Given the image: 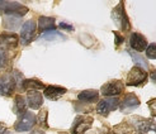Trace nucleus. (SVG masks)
Here are the masks:
<instances>
[{
    "label": "nucleus",
    "instance_id": "nucleus-1",
    "mask_svg": "<svg viewBox=\"0 0 156 134\" xmlns=\"http://www.w3.org/2000/svg\"><path fill=\"white\" fill-rule=\"evenodd\" d=\"M20 76H22L20 72L14 71L13 74H8V75H4L3 77H0V95L3 96L13 95L15 88L19 86V81L23 82V80H18V77Z\"/></svg>",
    "mask_w": 156,
    "mask_h": 134
},
{
    "label": "nucleus",
    "instance_id": "nucleus-2",
    "mask_svg": "<svg viewBox=\"0 0 156 134\" xmlns=\"http://www.w3.org/2000/svg\"><path fill=\"white\" fill-rule=\"evenodd\" d=\"M2 13L6 15L22 17V15L28 13V8L17 2H0V14Z\"/></svg>",
    "mask_w": 156,
    "mask_h": 134
},
{
    "label": "nucleus",
    "instance_id": "nucleus-3",
    "mask_svg": "<svg viewBox=\"0 0 156 134\" xmlns=\"http://www.w3.org/2000/svg\"><path fill=\"white\" fill-rule=\"evenodd\" d=\"M36 30H37V24L34 20H27L22 27L20 30V38L19 41L23 46H27L34 39L36 36Z\"/></svg>",
    "mask_w": 156,
    "mask_h": 134
},
{
    "label": "nucleus",
    "instance_id": "nucleus-4",
    "mask_svg": "<svg viewBox=\"0 0 156 134\" xmlns=\"http://www.w3.org/2000/svg\"><path fill=\"white\" fill-rule=\"evenodd\" d=\"M36 115L30 112H26L23 115L19 116V119L17 120V123L14 124V129L17 132H27L30 130L34 124H36Z\"/></svg>",
    "mask_w": 156,
    "mask_h": 134
},
{
    "label": "nucleus",
    "instance_id": "nucleus-5",
    "mask_svg": "<svg viewBox=\"0 0 156 134\" xmlns=\"http://www.w3.org/2000/svg\"><path fill=\"white\" fill-rule=\"evenodd\" d=\"M146 80H147L146 71H144L142 68H140V67L136 66L128 72L126 84L128 86H141V85L146 84Z\"/></svg>",
    "mask_w": 156,
    "mask_h": 134
},
{
    "label": "nucleus",
    "instance_id": "nucleus-6",
    "mask_svg": "<svg viewBox=\"0 0 156 134\" xmlns=\"http://www.w3.org/2000/svg\"><path fill=\"white\" fill-rule=\"evenodd\" d=\"M93 118L87 115H79L75 118L71 127V134H84L91 125H93Z\"/></svg>",
    "mask_w": 156,
    "mask_h": 134
},
{
    "label": "nucleus",
    "instance_id": "nucleus-7",
    "mask_svg": "<svg viewBox=\"0 0 156 134\" xmlns=\"http://www.w3.org/2000/svg\"><path fill=\"white\" fill-rule=\"evenodd\" d=\"M119 105V99L118 98H107L98 102L97 105V113L99 115L107 116L111 112L115 110Z\"/></svg>",
    "mask_w": 156,
    "mask_h": 134
},
{
    "label": "nucleus",
    "instance_id": "nucleus-8",
    "mask_svg": "<svg viewBox=\"0 0 156 134\" xmlns=\"http://www.w3.org/2000/svg\"><path fill=\"white\" fill-rule=\"evenodd\" d=\"M124 85L122 81L119 80H112L107 84H104L102 86V94L104 96H109V98H117V95L123 91Z\"/></svg>",
    "mask_w": 156,
    "mask_h": 134
},
{
    "label": "nucleus",
    "instance_id": "nucleus-9",
    "mask_svg": "<svg viewBox=\"0 0 156 134\" xmlns=\"http://www.w3.org/2000/svg\"><path fill=\"white\" fill-rule=\"evenodd\" d=\"M122 3H119V5L115 8V9L113 10L112 13V17L114 19V22L118 24L123 30H129V20L127 18V15H126V12H124L123 8H121Z\"/></svg>",
    "mask_w": 156,
    "mask_h": 134
},
{
    "label": "nucleus",
    "instance_id": "nucleus-10",
    "mask_svg": "<svg viewBox=\"0 0 156 134\" xmlns=\"http://www.w3.org/2000/svg\"><path fill=\"white\" fill-rule=\"evenodd\" d=\"M18 43H19V38L14 33H3L0 36V48L4 51L17 48Z\"/></svg>",
    "mask_w": 156,
    "mask_h": 134
},
{
    "label": "nucleus",
    "instance_id": "nucleus-11",
    "mask_svg": "<svg viewBox=\"0 0 156 134\" xmlns=\"http://www.w3.org/2000/svg\"><path fill=\"white\" fill-rule=\"evenodd\" d=\"M140 105V100L135 94H126L121 102V112L122 113H129L133 109Z\"/></svg>",
    "mask_w": 156,
    "mask_h": 134
},
{
    "label": "nucleus",
    "instance_id": "nucleus-12",
    "mask_svg": "<svg viewBox=\"0 0 156 134\" xmlns=\"http://www.w3.org/2000/svg\"><path fill=\"white\" fill-rule=\"evenodd\" d=\"M129 44H131V48L135 50L137 52H142L144 50L147 48V41L146 38L140 34V33H132L129 37Z\"/></svg>",
    "mask_w": 156,
    "mask_h": 134
},
{
    "label": "nucleus",
    "instance_id": "nucleus-13",
    "mask_svg": "<svg viewBox=\"0 0 156 134\" xmlns=\"http://www.w3.org/2000/svg\"><path fill=\"white\" fill-rule=\"evenodd\" d=\"M66 89L65 88H61V86H47L44 89V96L50 99V100H57L60 99L62 95L66 94Z\"/></svg>",
    "mask_w": 156,
    "mask_h": 134
},
{
    "label": "nucleus",
    "instance_id": "nucleus-14",
    "mask_svg": "<svg viewBox=\"0 0 156 134\" xmlns=\"http://www.w3.org/2000/svg\"><path fill=\"white\" fill-rule=\"evenodd\" d=\"M26 102L32 109H38L43 104V98L38 91H28L27 94V100Z\"/></svg>",
    "mask_w": 156,
    "mask_h": 134
},
{
    "label": "nucleus",
    "instance_id": "nucleus-15",
    "mask_svg": "<svg viewBox=\"0 0 156 134\" xmlns=\"http://www.w3.org/2000/svg\"><path fill=\"white\" fill-rule=\"evenodd\" d=\"M20 88L23 90H28V91H38V90H44L46 86L43 82L37 80V78H29V80H23Z\"/></svg>",
    "mask_w": 156,
    "mask_h": 134
},
{
    "label": "nucleus",
    "instance_id": "nucleus-16",
    "mask_svg": "<svg viewBox=\"0 0 156 134\" xmlns=\"http://www.w3.org/2000/svg\"><path fill=\"white\" fill-rule=\"evenodd\" d=\"M56 28V24H55V19L50 18V17H40L38 19V29L41 32H52Z\"/></svg>",
    "mask_w": 156,
    "mask_h": 134
},
{
    "label": "nucleus",
    "instance_id": "nucleus-17",
    "mask_svg": "<svg viewBox=\"0 0 156 134\" xmlns=\"http://www.w3.org/2000/svg\"><path fill=\"white\" fill-rule=\"evenodd\" d=\"M138 134H156V124L150 119H144L138 124Z\"/></svg>",
    "mask_w": 156,
    "mask_h": 134
},
{
    "label": "nucleus",
    "instance_id": "nucleus-18",
    "mask_svg": "<svg viewBox=\"0 0 156 134\" xmlns=\"http://www.w3.org/2000/svg\"><path fill=\"white\" fill-rule=\"evenodd\" d=\"M99 98V92L97 90H85L77 95V100L80 102H95Z\"/></svg>",
    "mask_w": 156,
    "mask_h": 134
},
{
    "label": "nucleus",
    "instance_id": "nucleus-19",
    "mask_svg": "<svg viewBox=\"0 0 156 134\" xmlns=\"http://www.w3.org/2000/svg\"><path fill=\"white\" fill-rule=\"evenodd\" d=\"M20 23H22L20 17H17V15H6L3 20V26L4 28L9 30H14L20 26Z\"/></svg>",
    "mask_w": 156,
    "mask_h": 134
},
{
    "label": "nucleus",
    "instance_id": "nucleus-20",
    "mask_svg": "<svg viewBox=\"0 0 156 134\" xmlns=\"http://www.w3.org/2000/svg\"><path fill=\"white\" fill-rule=\"evenodd\" d=\"M113 133L114 134H137L136 129L132 127L129 123H121V124H117L113 127Z\"/></svg>",
    "mask_w": 156,
    "mask_h": 134
},
{
    "label": "nucleus",
    "instance_id": "nucleus-21",
    "mask_svg": "<svg viewBox=\"0 0 156 134\" xmlns=\"http://www.w3.org/2000/svg\"><path fill=\"white\" fill-rule=\"evenodd\" d=\"M26 108H27V102L26 99L23 98L22 95H17L14 99V108H13V112L17 114V115H23L26 113Z\"/></svg>",
    "mask_w": 156,
    "mask_h": 134
},
{
    "label": "nucleus",
    "instance_id": "nucleus-22",
    "mask_svg": "<svg viewBox=\"0 0 156 134\" xmlns=\"http://www.w3.org/2000/svg\"><path fill=\"white\" fill-rule=\"evenodd\" d=\"M128 53H129V56L132 57V60H133V62L136 65H138L137 67H140V68H144V71L145 70H149V64H147V61L141 56V54H138L137 52H133V51H128Z\"/></svg>",
    "mask_w": 156,
    "mask_h": 134
},
{
    "label": "nucleus",
    "instance_id": "nucleus-23",
    "mask_svg": "<svg viewBox=\"0 0 156 134\" xmlns=\"http://www.w3.org/2000/svg\"><path fill=\"white\" fill-rule=\"evenodd\" d=\"M47 115H48V112H47V109H42L40 114H38V118H37V123L38 125H40L41 128L43 129H47L48 128V123H47Z\"/></svg>",
    "mask_w": 156,
    "mask_h": 134
},
{
    "label": "nucleus",
    "instance_id": "nucleus-24",
    "mask_svg": "<svg viewBox=\"0 0 156 134\" xmlns=\"http://www.w3.org/2000/svg\"><path fill=\"white\" fill-rule=\"evenodd\" d=\"M42 39H46V41H56V39H65V36L62 33L56 32V30H52V32L43 33Z\"/></svg>",
    "mask_w": 156,
    "mask_h": 134
},
{
    "label": "nucleus",
    "instance_id": "nucleus-25",
    "mask_svg": "<svg viewBox=\"0 0 156 134\" xmlns=\"http://www.w3.org/2000/svg\"><path fill=\"white\" fill-rule=\"evenodd\" d=\"M8 64V56H6V51L0 48V71H4Z\"/></svg>",
    "mask_w": 156,
    "mask_h": 134
},
{
    "label": "nucleus",
    "instance_id": "nucleus-26",
    "mask_svg": "<svg viewBox=\"0 0 156 134\" xmlns=\"http://www.w3.org/2000/svg\"><path fill=\"white\" fill-rule=\"evenodd\" d=\"M146 54L149 58H156V43H151L147 46Z\"/></svg>",
    "mask_w": 156,
    "mask_h": 134
},
{
    "label": "nucleus",
    "instance_id": "nucleus-27",
    "mask_svg": "<svg viewBox=\"0 0 156 134\" xmlns=\"http://www.w3.org/2000/svg\"><path fill=\"white\" fill-rule=\"evenodd\" d=\"M147 106H149V109H150L151 115L152 116H156V98L155 99H151L150 101H147Z\"/></svg>",
    "mask_w": 156,
    "mask_h": 134
},
{
    "label": "nucleus",
    "instance_id": "nucleus-28",
    "mask_svg": "<svg viewBox=\"0 0 156 134\" xmlns=\"http://www.w3.org/2000/svg\"><path fill=\"white\" fill-rule=\"evenodd\" d=\"M113 34H114V37H115V46L118 47V46H121L123 42H124V39H123V37L118 33V32H113Z\"/></svg>",
    "mask_w": 156,
    "mask_h": 134
},
{
    "label": "nucleus",
    "instance_id": "nucleus-29",
    "mask_svg": "<svg viewBox=\"0 0 156 134\" xmlns=\"http://www.w3.org/2000/svg\"><path fill=\"white\" fill-rule=\"evenodd\" d=\"M60 28H64V29L69 30V32L74 30V27H73V26H70V24H66V23H60Z\"/></svg>",
    "mask_w": 156,
    "mask_h": 134
},
{
    "label": "nucleus",
    "instance_id": "nucleus-30",
    "mask_svg": "<svg viewBox=\"0 0 156 134\" xmlns=\"http://www.w3.org/2000/svg\"><path fill=\"white\" fill-rule=\"evenodd\" d=\"M150 77H151V81L156 85V70L151 71V74H150Z\"/></svg>",
    "mask_w": 156,
    "mask_h": 134
},
{
    "label": "nucleus",
    "instance_id": "nucleus-31",
    "mask_svg": "<svg viewBox=\"0 0 156 134\" xmlns=\"http://www.w3.org/2000/svg\"><path fill=\"white\" fill-rule=\"evenodd\" d=\"M8 128H6V125L5 124H3V123H0V134H2L4 130H6Z\"/></svg>",
    "mask_w": 156,
    "mask_h": 134
},
{
    "label": "nucleus",
    "instance_id": "nucleus-32",
    "mask_svg": "<svg viewBox=\"0 0 156 134\" xmlns=\"http://www.w3.org/2000/svg\"><path fill=\"white\" fill-rule=\"evenodd\" d=\"M30 134H44L42 130H33L32 133H30Z\"/></svg>",
    "mask_w": 156,
    "mask_h": 134
},
{
    "label": "nucleus",
    "instance_id": "nucleus-33",
    "mask_svg": "<svg viewBox=\"0 0 156 134\" xmlns=\"http://www.w3.org/2000/svg\"><path fill=\"white\" fill-rule=\"evenodd\" d=\"M2 134H12V133H10L9 130H8V129H6V130H4V132H3Z\"/></svg>",
    "mask_w": 156,
    "mask_h": 134
},
{
    "label": "nucleus",
    "instance_id": "nucleus-34",
    "mask_svg": "<svg viewBox=\"0 0 156 134\" xmlns=\"http://www.w3.org/2000/svg\"><path fill=\"white\" fill-rule=\"evenodd\" d=\"M105 134H112V133H105Z\"/></svg>",
    "mask_w": 156,
    "mask_h": 134
}]
</instances>
